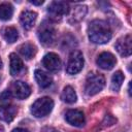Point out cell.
<instances>
[{
	"label": "cell",
	"instance_id": "1",
	"mask_svg": "<svg viewBox=\"0 0 132 132\" xmlns=\"http://www.w3.org/2000/svg\"><path fill=\"white\" fill-rule=\"evenodd\" d=\"M88 34L89 39L97 44H103L108 42L112 35L109 25L101 20H94L89 24Z\"/></svg>",
	"mask_w": 132,
	"mask_h": 132
},
{
	"label": "cell",
	"instance_id": "2",
	"mask_svg": "<svg viewBox=\"0 0 132 132\" xmlns=\"http://www.w3.org/2000/svg\"><path fill=\"white\" fill-rule=\"evenodd\" d=\"M105 86V78L102 74L97 72H91L87 76L85 91L89 96H93L98 94Z\"/></svg>",
	"mask_w": 132,
	"mask_h": 132
},
{
	"label": "cell",
	"instance_id": "3",
	"mask_svg": "<svg viewBox=\"0 0 132 132\" xmlns=\"http://www.w3.org/2000/svg\"><path fill=\"white\" fill-rule=\"evenodd\" d=\"M54 107V101L50 97H42L37 99L32 107H31V112L34 117L36 118H42L47 116Z\"/></svg>",
	"mask_w": 132,
	"mask_h": 132
},
{
	"label": "cell",
	"instance_id": "4",
	"mask_svg": "<svg viewBox=\"0 0 132 132\" xmlns=\"http://www.w3.org/2000/svg\"><path fill=\"white\" fill-rule=\"evenodd\" d=\"M38 37H39L40 42L43 45L53 44V42L55 41V38H56L55 28L46 22L42 23V25L39 27V30H38Z\"/></svg>",
	"mask_w": 132,
	"mask_h": 132
},
{
	"label": "cell",
	"instance_id": "5",
	"mask_svg": "<svg viewBox=\"0 0 132 132\" xmlns=\"http://www.w3.org/2000/svg\"><path fill=\"white\" fill-rule=\"evenodd\" d=\"M84 56L79 51H74L68 60L67 66H66V71L69 74H76L78 73L82 67H84Z\"/></svg>",
	"mask_w": 132,
	"mask_h": 132
},
{
	"label": "cell",
	"instance_id": "6",
	"mask_svg": "<svg viewBox=\"0 0 132 132\" xmlns=\"http://www.w3.org/2000/svg\"><path fill=\"white\" fill-rule=\"evenodd\" d=\"M47 12L50 16L54 20H61L62 16L69 12V6L63 1H54L47 7Z\"/></svg>",
	"mask_w": 132,
	"mask_h": 132
},
{
	"label": "cell",
	"instance_id": "7",
	"mask_svg": "<svg viewBox=\"0 0 132 132\" xmlns=\"http://www.w3.org/2000/svg\"><path fill=\"white\" fill-rule=\"evenodd\" d=\"M116 50L122 57H128L132 53V37L131 35H125L118 39L116 42Z\"/></svg>",
	"mask_w": 132,
	"mask_h": 132
},
{
	"label": "cell",
	"instance_id": "8",
	"mask_svg": "<svg viewBox=\"0 0 132 132\" xmlns=\"http://www.w3.org/2000/svg\"><path fill=\"white\" fill-rule=\"evenodd\" d=\"M42 64H43V66L47 70L53 71V72H56V71L60 70L61 65H62V62H61L60 57L57 54H55V53H48V54H46L43 57Z\"/></svg>",
	"mask_w": 132,
	"mask_h": 132
},
{
	"label": "cell",
	"instance_id": "9",
	"mask_svg": "<svg viewBox=\"0 0 132 132\" xmlns=\"http://www.w3.org/2000/svg\"><path fill=\"white\" fill-rule=\"evenodd\" d=\"M65 120L72 126L82 127L85 125L84 112L78 109H69L65 113Z\"/></svg>",
	"mask_w": 132,
	"mask_h": 132
},
{
	"label": "cell",
	"instance_id": "10",
	"mask_svg": "<svg viewBox=\"0 0 132 132\" xmlns=\"http://www.w3.org/2000/svg\"><path fill=\"white\" fill-rule=\"evenodd\" d=\"M97 65L102 68V69H105V70H109L111 68H113V66L116 65L117 63V60L114 58V56L111 54V53H108V52H103L101 53L98 58H97Z\"/></svg>",
	"mask_w": 132,
	"mask_h": 132
},
{
	"label": "cell",
	"instance_id": "11",
	"mask_svg": "<svg viewBox=\"0 0 132 132\" xmlns=\"http://www.w3.org/2000/svg\"><path fill=\"white\" fill-rule=\"evenodd\" d=\"M12 92L16 98L25 99L29 97V95L31 94V88L25 81L18 80V81H14V84L12 85Z\"/></svg>",
	"mask_w": 132,
	"mask_h": 132
},
{
	"label": "cell",
	"instance_id": "12",
	"mask_svg": "<svg viewBox=\"0 0 132 132\" xmlns=\"http://www.w3.org/2000/svg\"><path fill=\"white\" fill-rule=\"evenodd\" d=\"M16 113V108L10 103L0 104V119L4 122H11Z\"/></svg>",
	"mask_w": 132,
	"mask_h": 132
},
{
	"label": "cell",
	"instance_id": "13",
	"mask_svg": "<svg viewBox=\"0 0 132 132\" xmlns=\"http://www.w3.org/2000/svg\"><path fill=\"white\" fill-rule=\"evenodd\" d=\"M37 18V13L32 10H24L20 15L21 24L25 29H31L35 24Z\"/></svg>",
	"mask_w": 132,
	"mask_h": 132
},
{
	"label": "cell",
	"instance_id": "14",
	"mask_svg": "<svg viewBox=\"0 0 132 132\" xmlns=\"http://www.w3.org/2000/svg\"><path fill=\"white\" fill-rule=\"evenodd\" d=\"M10 73L11 75H18L24 70V64L21 58H19L15 54H10Z\"/></svg>",
	"mask_w": 132,
	"mask_h": 132
},
{
	"label": "cell",
	"instance_id": "15",
	"mask_svg": "<svg viewBox=\"0 0 132 132\" xmlns=\"http://www.w3.org/2000/svg\"><path fill=\"white\" fill-rule=\"evenodd\" d=\"M34 74H35V79H36L37 84L39 85V87L47 88V87H50L52 85V81H53L52 77L47 73H45L44 71L37 69V70H35Z\"/></svg>",
	"mask_w": 132,
	"mask_h": 132
},
{
	"label": "cell",
	"instance_id": "16",
	"mask_svg": "<svg viewBox=\"0 0 132 132\" xmlns=\"http://www.w3.org/2000/svg\"><path fill=\"white\" fill-rule=\"evenodd\" d=\"M19 52L21 53V55L27 59V60H30L31 58H33V56L35 55L36 53V48L33 44L29 43V42H26V43H23L20 47H19Z\"/></svg>",
	"mask_w": 132,
	"mask_h": 132
},
{
	"label": "cell",
	"instance_id": "17",
	"mask_svg": "<svg viewBox=\"0 0 132 132\" xmlns=\"http://www.w3.org/2000/svg\"><path fill=\"white\" fill-rule=\"evenodd\" d=\"M61 98L66 103H74L76 101V93L72 87L67 86L64 88L62 95H61Z\"/></svg>",
	"mask_w": 132,
	"mask_h": 132
},
{
	"label": "cell",
	"instance_id": "18",
	"mask_svg": "<svg viewBox=\"0 0 132 132\" xmlns=\"http://www.w3.org/2000/svg\"><path fill=\"white\" fill-rule=\"evenodd\" d=\"M3 37L5 38V40L9 43H13L16 41V39L19 38V33L18 30L14 27H5L2 31Z\"/></svg>",
	"mask_w": 132,
	"mask_h": 132
},
{
	"label": "cell",
	"instance_id": "19",
	"mask_svg": "<svg viewBox=\"0 0 132 132\" xmlns=\"http://www.w3.org/2000/svg\"><path fill=\"white\" fill-rule=\"evenodd\" d=\"M13 13V8L9 3H2L0 4V20L8 21L11 19Z\"/></svg>",
	"mask_w": 132,
	"mask_h": 132
},
{
	"label": "cell",
	"instance_id": "20",
	"mask_svg": "<svg viewBox=\"0 0 132 132\" xmlns=\"http://www.w3.org/2000/svg\"><path fill=\"white\" fill-rule=\"evenodd\" d=\"M123 81H124V74L121 71L114 72L111 77V89L113 91H118L121 88Z\"/></svg>",
	"mask_w": 132,
	"mask_h": 132
},
{
	"label": "cell",
	"instance_id": "21",
	"mask_svg": "<svg viewBox=\"0 0 132 132\" xmlns=\"http://www.w3.org/2000/svg\"><path fill=\"white\" fill-rule=\"evenodd\" d=\"M87 13V6L85 5H80V6H76L73 10V13H72V18L75 22L77 21H80L81 19H84L85 14Z\"/></svg>",
	"mask_w": 132,
	"mask_h": 132
},
{
	"label": "cell",
	"instance_id": "22",
	"mask_svg": "<svg viewBox=\"0 0 132 132\" xmlns=\"http://www.w3.org/2000/svg\"><path fill=\"white\" fill-rule=\"evenodd\" d=\"M11 102V93L8 90L3 91L0 94V104H6Z\"/></svg>",
	"mask_w": 132,
	"mask_h": 132
},
{
	"label": "cell",
	"instance_id": "23",
	"mask_svg": "<svg viewBox=\"0 0 132 132\" xmlns=\"http://www.w3.org/2000/svg\"><path fill=\"white\" fill-rule=\"evenodd\" d=\"M41 132H59V131L53 127H44L41 129Z\"/></svg>",
	"mask_w": 132,
	"mask_h": 132
},
{
	"label": "cell",
	"instance_id": "24",
	"mask_svg": "<svg viewBox=\"0 0 132 132\" xmlns=\"http://www.w3.org/2000/svg\"><path fill=\"white\" fill-rule=\"evenodd\" d=\"M12 132H29V131L25 128H15L12 130Z\"/></svg>",
	"mask_w": 132,
	"mask_h": 132
},
{
	"label": "cell",
	"instance_id": "25",
	"mask_svg": "<svg viewBox=\"0 0 132 132\" xmlns=\"http://www.w3.org/2000/svg\"><path fill=\"white\" fill-rule=\"evenodd\" d=\"M30 2H31L32 4H35V5H41V4L43 3L42 0H40V1H33V0H32V1H30Z\"/></svg>",
	"mask_w": 132,
	"mask_h": 132
},
{
	"label": "cell",
	"instance_id": "26",
	"mask_svg": "<svg viewBox=\"0 0 132 132\" xmlns=\"http://www.w3.org/2000/svg\"><path fill=\"white\" fill-rule=\"evenodd\" d=\"M0 132H3V127L0 125Z\"/></svg>",
	"mask_w": 132,
	"mask_h": 132
},
{
	"label": "cell",
	"instance_id": "27",
	"mask_svg": "<svg viewBox=\"0 0 132 132\" xmlns=\"http://www.w3.org/2000/svg\"><path fill=\"white\" fill-rule=\"evenodd\" d=\"M2 67V60H1V58H0V68Z\"/></svg>",
	"mask_w": 132,
	"mask_h": 132
}]
</instances>
